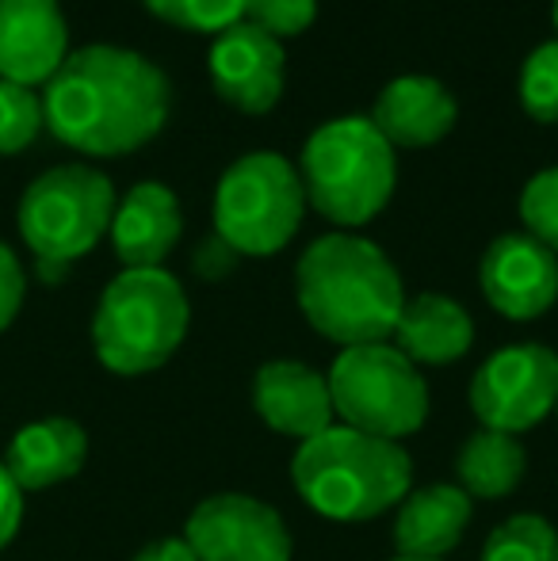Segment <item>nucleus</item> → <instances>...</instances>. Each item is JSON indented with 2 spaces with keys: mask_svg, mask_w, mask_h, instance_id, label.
<instances>
[{
  "mask_svg": "<svg viewBox=\"0 0 558 561\" xmlns=\"http://www.w3.org/2000/svg\"><path fill=\"white\" fill-rule=\"evenodd\" d=\"M521 107L536 123H558V38L536 46L521 66Z\"/></svg>",
  "mask_w": 558,
  "mask_h": 561,
  "instance_id": "nucleus-24",
  "label": "nucleus"
},
{
  "mask_svg": "<svg viewBox=\"0 0 558 561\" xmlns=\"http://www.w3.org/2000/svg\"><path fill=\"white\" fill-rule=\"evenodd\" d=\"M115 187L89 164H58L31 180L15 210V226L38 260L46 283L61 279L73 260L92 252L112 229Z\"/></svg>",
  "mask_w": 558,
  "mask_h": 561,
  "instance_id": "nucleus-6",
  "label": "nucleus"
},
{
  "mask_svg": "<svg viewBox=\"0 0 558 561\" xmlns=\"http://www.w3.org/2000/svg\"><path fill=\"white\" fill-rule=\"evenodd\" d=\"M43 130V96L23 84L0 81V157L23 153Z\"/></svg>",
  "mask_w": 558,
  "mask_h": 561,
  "instance_id": "nucleus-23",
  "label": "nucleus"
},
{
  "mask_svg": "<svg viewBox=\"0 0 558 561\" xmlns=\"http://www.w3.org/2000/svg\"><path fill=\"white\" fill-rule=\"evenodd\" d=\"M157 20L180 31H203L223 35L226 27L246 20V0H141Z\"/></svg>",
  "mask_w": 558,
  "mask_h": 561,
  "instance_id": "nucleus-22",
  "label": "nucleus"
},
{
  "mask_svg": "<svg viewBox=\"0 0 558 561\" xmlns=\"http://www.w3.org/2000/svg\"><path fill=\"white\" fill-rule=\"evenodd\" d=\"M528 470V450L516 436L493 428H478L475 436L463 439L455 455V485L470 501H501L516 493Z\"/></svg>",
  "mask_w": 558,
  "mask_h": 561,
  "instance_id": "nucleus-20",
  "label": "nucleus"
},
{
  "mask_svg": "<svg viewBox=\"0 0 558 561\" xmlns=\"http://www.w3.org/2000/svg\"><path fill=\"white\" fill-rule=\"evenodd\" d=\"M467 398L482 428L509 436L536 428L558 405V352L547 344L501 347L475 370Z\"/></svg>",
  "mask_w": 558,
  "mask_h": 561,
  "instance_id": "nucleus-9",
  "label": "nucleus"
},
{
  "mask_svg": "<svg viewBox=\"0 0 558 561\" xmlns=\"http://www.w3.org/2000/svg\"><path fill=\"white\" fill-rule=\"evenodd\" d=\"M169 77L127 46L69 50L43 89V126L89 157H123L146 146L169 123Z\"/></svg>",
  "mask_w": 558,
  "mask_h": 561,
  "instance_id": "nucleus-1",
  "label": "nucleus"
},
{
  "mask_svg": "<svg viewBox=\"0 0 558 561\" xmlns=\"http://www.w3.org/2000/svg\"><path fill=\"white\" fill-rule=\"evenodd\" d=\"M306 207L341 229L367 226L395 195V146L367 115H344L306 138L298 161Z\"/></svg>",
  "mask_w": 558,
  "mask_h": 561,
  "instance_id": "nucleus-4",
  "label": "nucleus"
},
{
  "mask_svg": "<svg viewBox=\"0 0 558 561\" xmlns=\"http://www.w3.org/2000/svg\"><path fill=\"white\" fill-rule=\"evenodd\" d=\"M367 118L395 149H429L452 134L455 118H459V104H455L444 81L424 73H406L395 77L379 92Z\"/></svg>",
  "mask_w": 558,
  "mask_h": 561,
  "instance_id": "nucleus-15",
  "label": "nucleus"
},
{
  "mask_svg": "<svg viewBox=\"0 0 558 561\" xmlns=\"http://www.w3.org/2000/svg\"><path fill=\"white\" fill-rule=\"evenodd\" d=\"M475 516V501L459 485H424L410 489L398 504L395 550L410 561H444L463 542Z\"/></svg>",
  "mask_w": 558,
  "mask_h": 561,
  "instance_id": "nucleus-17",
  "label": "nucleus"
},
{
  "mask_svg": "<svg viewBox=\"0 0 558 561\" xmlns=\"http://www.w3.org/2000/svg\"><path fill=\"white\" fill-rule=\"evenodd\" d=\"M395 561H410V558H395Z\"/></svg>",
  "mask_w": 558,
  "mask_h": 561,
  "instance_id": "nucleus-32",
  "label": "nucleus"
},
{
  "mask_svg": "<svg viewBox=\"0 0 558 561\" xmlns=\"http://www.w3.org/2000/svg\"><path fill=\"white\" fill-rule=\"evenodd\" d=\"M551 23H555V31H558V0L551 4Z\"/></svg>",
  "mask_w": 558,
  "mask_h": 561,
  "instance_id": "nucleus-31",
  "label": "nucleus"
},
{
  "mask_svg": "<svg viewBox=\"0 0 558 561\" xmlns=\"http://www.w3.org/2000/svg\"><path fill=\"white\" fill-rule=\"evenodd\" d=\"M130 561H200L195 558V550L184 542V535L180 539H157L149 542V547H141Z\"/></svg>",
  "mask_w": 558,
  "mask_h": 561,
  "instance_id": "nucleus-30",
  "label": "nucleus"
},
{
  "mask_svg": "<svg viewBox=\"0 0 558 561\" xmlns=\"http://www.w3.org/2000/svg\"><path fill=\"white\" fill-rule=\"evenodd\" d=\"M291 481L306 508L337 524H367L398 508L413 489V458L402 444L364 436L333 424L321 436L298 444Z\"/></svg>",
  "mask_w": 558,
  "mask_h": 561,
  "instance_id": "nucleus-3",
  "label": "nucleus"
},
{
  "mask_svg": "<svg viewBox=\"0 0 558 561\" xmlns=\"http://www.w3.org/2000/svg\"><path fill=\"white\" fill-rule=\"evenodd\" d=\"M478 283L501 318L536 321L558 302V256L532 233H501L482 252Z\"/></svg>",
  "mask_w": 558,
  "mask_h": 561,
  "instance_id": "nucleus-11",
  "label": "nucleus"
},
{
  "mask_svg": "<svg viewBox=\"0 0 558 561\" xmlns=\"http://www.w3.org/2000/svg\"><path fill=\"white\" fill-rule=\"evenodd\" d=\"M238 264H241V252H238V249H230V244H226L218 233L203 237V241L195 244V252H192L195 275H200V279H207V283L226 279V275H230Z\"/></svg>",
  "mask_w": 558,
  "mask_h": 561,
  "instance_id": "nucleus-28",
  "label": "nucleus"
},
{
  "mask_svg": "<svg viewBox=\"0 0 558 561\" xmlns=\"http://www.w3.org/2000/svg\"><path fill=\"white\" fill-rule=\"evenodd\" d=\"M23 295H27V275H23V264L4 241H0V333L15 321L23 306Z\"/></svg>",
  "mask_w": 558,
  "mask_h": 561,
  "instance_id": "nucleus-27",
  "label": "nucleus"
},
{
  "mask_svg": "<svg viewBox=\"0 0 558 561\" xmlns=\"http://www.w3.org/2000/svg\"><path fill=\"white\" fill-rule=\"evenodd\" d=\"M184 542L200 561H291V531L272 504L249 493H215L192 508Z\"/></svg>",
  "mask_w": 558,
  "mask_h": 561,
  "instance_id": "nucleus-10",
  "label": "nucleus"
},
{
  "mask_svg": "<svg viewBox=\"0 0 558 561\" xmlns=\"http://www.w3.org/2000/svg\"><path fill=\"white\" fill-rule=\"evenodd\" d=\"M283 46L253 23H234L210 46V84L230 107L264 115L283 96Z\"/></svg>",
  "mask_w": 558,
  "mask_h": 561,
  "instance_id": "nucleus-12",
  "label": "nucleus"
},
{
  "mask_svg": "<svg viewBox=\"0 0 558 561\" xmlns=\"http://www.w3.org/2000/svg\"><path fill=\"white\" fill-rule=\"evenodd\" d=\"M555 416H558V405H555Z\"/></svg>",
  "mask_w": 558,
  "mask_h": 561,
  "instance_id": "nucleus-33",
  "label": "nucleus"
},
{
  "mask_svg": "<svg viewBox=\"0 0 558 561\" xmlns=\"http://www.w3.org/2000/svg\"><path fill=\"white\" fill-rule=\"evenodd\" d=\"M253 409L272 432L298 444L333 428V398L329 378L298 359H272L253 375Z\"/></svg>",
  "mask_w": 558,
  "mask_h": 561,
  "instance_id": "nucleus-14",
  "label": "nucleus"
},
{
  "mask_svg": "<svg viewBox=\"0 0 558 561\" xmlns=\"http://www.w3.org/2000/svg\"><path fill=\"white\" fill-rule=\"evenodd\" d=\"M69 58V27L58 0H0V81H50Z\"/></svg>",
  "mask_w": 558,
  "mask_h": 561,
  "instance_id": "nucleus-13",
  "label": "nucleus"
},
{
  "mask_svg": "<svg viewBox=\"0 0 558 561\" xmlns=\"http://www.w3.org/2000/svg\"><path fill=\"white\" fill-rule=\"evenodd\" d=\"M20 524H23V489L15 485L12 473H8L4 462H0V550L15 539Z\"/></svg>",
  "mask_w": 558,
  "mask_h": 561,
  "instance_id": "nucleus-29",
  "label": "nucleus"
},
{
  "mask_svg": "<svg viewBox=\"0 0 558 561\" xmlns=\"http://www.w3.org/2000/svg\"><path fill=\"white\" fill-rule=\"evenodd\" d=\"M482 561H558V531L536 512L509 516L490 531Z\"/></svg>",
  "mask_w": 558,
  "mask_h": 561,
  "instance_id": "nucleus-21",
  "label": "nucleus"
},
{
  "mask_svg": "<svg viewBox=\"0 0 558 561\" xmlns=\"http://www.w3.org/2000/svg\"><path fill=\"white\" fill-rule=\"evenodd\" d=\"M318 15V0H246V23L280 38L303 35Z\"/></svg>",
  "mask_w": 558,
  "mask_h": 561,
  "instance_id": "nucleus-26",
  "label": "nucleus"
},
{
  "mask_svg": "<svg viewBox=\"0 0 558 561\" xmlns=\"http://www.w3.org/2000/svg\"><path fill=\"white\" fill-rule=\"evenodd\" d=\"M84 458H89V436L81 424L69 416H46L15 432L0 462L23 493H35L77 478Z\"/></svg>",
  "mask_w": 558,
  "mask_h": 561,
  "instance_id": "nucleus-18",
  "label": "nucleus"
},
{
  "mask_svg": "<svg viewBox=\"0 0 558 561\" xmlns=\"http://www.w3.org/2000/svg\"><path fill=\"white\" fill-rule=\"evenodd\" d=\"M303 215V180L280 153L238 157L215 187V233L241 256H276L298 233Z\"/></svg>",
  "mask_w": 558,
  "mask_h": 561,
  "instance_id": "nucleus-8",
  "label": "nucleus"
},
{
  "mask_svg": "<svg viewBox=\"0 0 558 561\" xmlns=\"http://www.w3.org/2000/svg\"><path fill=\"white\" fill-rule=\"evenodd\" d=\"M295 295L314 333L341 347L387 344L406 306L402 275L390 256L349 229L306 244L295 267Z\"/></svg>",
  "mask_w": 558,
  "mask_h": 561,
  "instance_id": "nucleus-2",
  "label": "nucleus"
},
{
  "mask_svg": "<svg viewBox=\"0 0 558 561\" xmlns=\"http://www.w3.org/2000/svg\"><path fill=\"white\" fill-rule=\"evenodd\" d=\"M326 378L333 416L344 428L402 444L429 421V382L390 340L341 347Z\"/></svg>",
  "mask_w": 558,
  "mask_h": 561,
  "instance_id": "nucleus-7",
  "label": "nucleus"
},
{
  "mask_svg": "<svg viewBox=\"0 0 558 561\" xmlns=\"http://www.w3.org/2000/svg\"><path fill=\"white\" fill-rule=\"evenodd\" d=\"M107 233H112V249L127 272L161 267L164 256L176 249L180 233H184L180 199L172 195V187L153 184V180L135 184L123 195V203H115Z\"/></svg>",
  "mask_w": 558,
  "mask_h": 561,
  "instance_id": "nucleus-16",
  "label": "nucleus"
},
{
  "mask_svg": "<svg viewBox=\"0 0 558 561\" xmlns=\"http://www.w3.org/2000/svg\"><path fill=\"white\" fill-rule=\"evenodd\" d=\"M390 344L410 363L444 367V363H455L470 352V344H475V321H470V313L455 298L424 290V295L406 298Z\"/></svg>",
  "mask_w": 558,
  "mask_h": 561,
  "instance_id": "nucleus-19",
  "label": "nucleus"
},
{
  "mask_svg": "<svg viewBox=\"0 0 558 561\" xmlns=\"http://www.w3.org/2000/svg\"><path fill=\"white\" fill-rule=\"evenodd\" d=\"M192 306L176 275L164 267H123L100 295L92 318V347L112 375L138 378L164 367L187 336Z\"/></svg>",
  "mask_w": 558,
  "mask_h": 561,
  "instance_id": "nucleus-5",
  "label": "nucleus"
},
{
  "mask_svg": "<svg viewBox=\"0 0 558 561\" xmlns=\"http://www.w3.org/2000/svg\"><path fill=\"white\" fill-rule=\"evenodd\" d=\"M521 218H524V233L544 241L558 256V164L555 169L536 172V176L524 184Z\"/></svg>",
  "mask_w": 558,
  "mask_h": 561,
  "instance_id": "nucleus-25",
  "label": "nucleus"
}]
</instances>
